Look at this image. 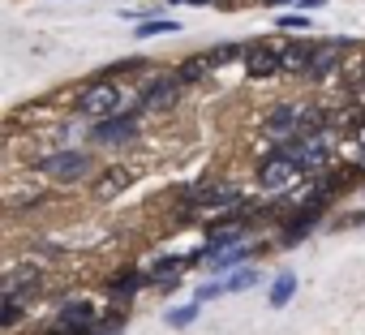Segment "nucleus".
I'll use <instances>...</instances> for the list:
<instances>
[{
    "mask_svg": "<svg viewBox=\"0 0 365 335\" xmlns=\"http://www.w3.org/2000/svg\"><path fill=\"white\" fill-rule=\"evenodd\" d=\"M78 112L82 116H91L95 125L99 120H108V116H116L120 112V86L103 73V78H95L91 86H82V95H78Z\"/></svg>",
    "mask_w": 365,
    "mask_h": 335,
    "instance_id": "obj_1",
    "label": "nucleus"
},
{
    "mask_svg": "<svg viewBox=\"0 0 365 335\" xmlns=\"http://www.w3.org/2000/svg\"><path fill=\"white\" fill-rule=\"evenodd\" d=\"M301 172H305V168H301L288 150H279V146H275V150L258 163V185L279 194V190H292V185L301 181Z\"/></svg>",
    "mask_w": 365,
    "mask_h": 335,
    "instance_id": "obj_2",
    "label": "nucleus"
},
{
    "mask_svg": "<svg viewBox=\"0 0 365 335\" xmlns=\"http://www.w3.org/2000/svg\"><path fill=\"white\" fill-rule=\"evenodd\" d=\"M39 172L43 177H52V181H82L86 172H91V155L86 150H56V155H48V159H39Z\"/></svg>",
    "mask_w": 365,
    "mask_h": 335,
    "instance_id": "obj_3",
    "label": "nucleus"
},
{
    "mask_svg": "<svg viewBox=\"0 0 365 335\" xmlns=\"http://www.w3.org/2000/svg\"><path fill=\"white\" fill-rule=\"evenodd\" d=\"M180 202L185 207H232V202H245L237 185H220V181H198V185H185L180 190Z\"/></svg>",
    "mask_w": 365,
    "mask_h": 335,
    "instance_id": "obj_4",
    "label": "nucleus"
},
{
    "mask_svg": "<svg viewBox=\"0 0 365 335\" xmlns=\"http://www.w3.org/2000/svg\"><path fill=\"white\" fill-rule=\"evenodd\" d=\"M245 73L250 78H275V73H284V43H250Z\"/></svg>",
    "mask_w": 365,
    "mask_h": 335,
    "instance_id": "obj_5",
    "label": "nucleus"
},
{
    "mask_svg": "<svg viewBox=\"0 0 365 335\" xmlns=\"http://www.w3.org/2000/svg\"><path fill=\"white\" fill-rule=\"evenodd\" d=\"M176 91H180V78H176V73H168V78H150V82H146V91L138 95L133 112H155V108H168V103L176 99Z\"/></svg>",
    "mask_w": 365,
    "mask_h": 335,
    "instance_id": "obj_6",
    "label": "nucleus"
},
{
    "mask_svg": "<svg viewBox=\"0 0 365 335\" xmlns=\"http://www.w3.org/2000/svg\"><path fill=\"white\" fill-rule=\"evenodd\" d=\"M91 138H95V142H103V146H112V142H129V138H138V112H116V116H108V120H99V125L91 129Z\"/></svg>",
    "mask_w": 365,
    "mask_h": 335,
    "instance_id": "obj_7",
    "label": "nucleus"
},
{
    "mask_svg": "<svg viewBox=\"0 0 365 335\" xmlns=\"http://www.w3.org/2000/svg\"><path fill=\"white\" fill-rule=\"evenodd\" d=\"M344 56H348V39H327V43H318L314 65H309V73H305V78H309V82H327Z\"/></svg>",
    "mask_w": 365,
    "mask_h": 335,
    "instance_id": "obj_8",
    "label": "nucleus"
},
{
    "mask_svg": "<svg viewBox=\"0 0 365 335\" xmlns=\"http://www.w3.org/2000/svg\"><path fill=\"white\" fill-rule=\"evenodd\" d=\"M262 129L275 133V138L297 142V133H301V108H292V103H275V108L262 116Z\"/></svg>",
    "mask_w": 365,
    "mask_h": 335,
    "instance_id": "obj_9",
    "label": "nucleus"
},
{
    "mask_svg": "<svg viewBox=\"0 0 365 335\" xmlns=\"http://www.w3.org/2000/svg\"><path fill=\"white\" fill-rule=\"evenodd\" d=\"M39 288H43V271H39L35 262H22V267H14V271L5 275V297L26 301V297H35Z\"/></svg>",
    "mask_w": 365,
    "mask_h": 335,
    "instance_id": "obj_10",
    "label": "nucleus"
},
{
    "mask_svg": "<svg viewBox=\"0 0 365 335\" xmlns=\"http://www.w3.org/2000/svg\"><path fill=\"white\" fill-rule=\"evenodd\" d=\"M129 185H133V168H125V163H112V168H103V177H99L95 194H99V198H116V194H125Z\"/></svg>",
    "mask_w": 365,
    "mask_h": 335,
    "instance_id": "obj_11",
    "label": "nucleus"
},
{
    "mask_svg": "<svg viewBox=\"0 0 365 335\" xmlns=\"http://www.w3.org/2000/svg\"><path fill=\"white\" fill-rule=\"evenodd\" d=\"M185 267H194V258H159L146 275H150L155 288H176V279L185 275Z\"/></svg>",
    "mask_w": 365,
    "mask_h": 335,
    "instance_id": "obj_12",
    "label": "nucleus"
},
{
    "mask_svg": "<svg viewBox=\"0 0 365 335\" xmlns=\"http://www.w3.org/2000/svg\"><path fill=\"white\" fill-rule=\"evenodd\" d=\"M314 52H318V43H309V39H301V43H284V73H309Z\"/></svg>",
    "mask_w": 365,
    "mask_h": 335,
    "instance_id": "obj_13",
    "label": "nucleus"
},
{
    "mask_svg": "<svg viewBox=\"0 0 365 335\" xmlns=\"http://www.w3.org/2000/svg\"><path fill=\"white\" fill-rule=\"evenodd\" d=\"M211 69H215L211 52H198V56H190L185 65L176 69V78H180V86H190V82H202V78H211Z\"/></svg>",
    "mask_w": 365,
    "mask_h": 335,
    "instance_id": "obj_14",
    "label": "nucleus"
},
{
    "mask_svg": "<svg viewBox=\"0 0 365 335\" xmlns=\"http://www.w3.org/2000/svg\"><path fill=\"white\" fill-rule=\"evenodd\" d=\"M250 254H254V249H250L245 241H237V245H224V249H211V254H207V262H211L215 271H228V267H237V262H245Z\"/></svg>",
    "mask_w": 365,
    "mask_h": 335,
    "instance_id": "obj_15",
    "label": "nucleus"
},
{
    "mask_svg": "<svg viewBox=\"0 0 365 335\" xmlns=\"http://www.w3.org/2000/svg\"><path fill=\"white\" fill-rule=\"evenodd\" d=\"M146 284H150V275H146V271H120V275L108 284V292H112L116 301H125V297H133V292H138V288H146Z\"/></svg>",
    "mask_w": 365,
    "mask_h": 335,
    "instance_id": "obj_16",
    "label": "nucleus"
},
{
    "mask_svg": "<svg viewBox=\"0 0 365 335\" xmlns=\"http://www.w3.org/2000/svg\"><path fill=\"white\" fill-rule=\"evenodd\" d=\"M292 292H297V275H292V271H279L275 284H271V297H267L271 309H284V305L292 301Z\"/></svg>",
    "mask_w": 365,
    "mask_h": 335,
    "instance_id": "obj_17",
    "label": "nucleus"
},
{
    "mask_svg": "<svg viewBox=\"0 0 365 335\" xmlns=\"http://www.w3.org/2000/svg\"><path fill=\"white\" fill-rule=\"evenodd\" d=\"M318 211H322V207H314V202H309L305 211H297V220H288V224H284V237H288V241L305 237V232H309V228L318 224Z\"/></svg>",
    "mask_w": 365,
    "mask_h": 335,
    "instance_id": "obj_18",
    "label": "nucleus"
},
{
    "mask_svg": "<svg viewBox=\"0 0 365 335\" xmlns=\"http://www.w3.org/2000/svg\"><path fill=\"white\" fill-rule=\"evenodd\" d=\"M241 56H250V48H241V43H220V48H211L215 69H220V65H228V61H241Z\"/></svg>",
    "mask_w": 365,
    "mask_h": 335,
    "instance_id": "obj_19",
    "label": "nucleus"
},
{
    "mask_svg": "<svg viewBox=\"0 0 365 335\" xmlns=\"http://www.w3.org/2000/svg\"><path fill=\"white\" fill-rule=\"evenodd\" d=\"M18 322H22V301L5 297V305H0V326H18Z\"/></svg>",
    "mask_w": 365,
    "mask_h": 335,
    "instance_id": "obj_20",
    "label": "nucleus"
},
{
    "mask_svg": "<svg viewBox=\"0 0 365 335\" xmlns=\"http://www.w3.org/2000/svg\"><path fill=\"white\" fill-rule=\"evenodd\" d=\"M254 279H258V275H254V271L245 267V271H232V275L224 279V288H228V292H245V288H250Z\"/></svg>",
    "mask_w": 365,
    "mask_h": 335,
    "instance_id": "obj_21",
    "label": "nucleus"
},
{
    "mask_svg": "<svg viewBox=\"0 0 365 335\" xmlns=\"http://www.w3.org/2000/svg\"><path fill=\"white\" fill-rule=\"evenodd\" d=\"M138 35H142V39H150V35H176V22H163V18H159V22H142Z\"/></svg>",
    "mask_w": 365,
    "mask_h": 335,
    "instance_id": "obj_22",
    "label": "nucleus"
},
{
    "mask_svg": "<svg viewBox=\"0 0 365 335\" xmlns=\"http://www.w3.org/2000/svg\"><path fill=\"white\" fill-rule=\"evenodd\" d=\"M194 318H198V301L185 305V309H172V314H168V326H190Z\"/></svg>",
    "mask_w": 365,
    "mask_h": 335,
    "instance_id": "obj_23",
    "label": "nucleus"
},
{
    "mask_svg": "<svg viewBox=\"0 0 365 335\" xmlns=\"http://www.w3.org/2000/svg\"><path fill=\"white\" fill-rule=\"evenodd\" d=\"M284 26H288V31H305L309 22H305V18H284Z\"/></svg>",
    "mask_w": 365,
    "mask_h": 335,
    "instance_id": "obj_24",
    "label": "nucleus"
},
{
    "mask_svg": "<svg viewBox=\"0 0 365 335\" xmlns=\"http://www.w3.org/2000/svg\"><path fill=\"white\" fill-rule=\"evenodd\" d=\"M297 5H301V9H314V5H322V0H297Z\"/></svg>",
    "mask_w": 365,
    "mask_h": 335,
    "instance_id": "obj_25",
    "label": "nucleus"
},
{
    "mask_svg": "<svg viewBox=\"0 0 365 335\" xmlns=\"http://www.w3.org/2000/svg\"><path fill=\"white\" fill-rule=\"evenodd\" d=\"M352 224H365V211H361V215H356V220H352Z\"/></svg>",
    "mask_w": 365,
    "mask_h": 335,
    "instance_id": "obj_26",
    "label": "nucleus"
},
{
    "mask_svg": "<svg viewBox=\"0 0 365 335\" xmlns=\"http://www.w3.org/2000/svg\"><path fill=\"white\" fill-rule=\"evenodd\" d=\"M172 5H180V0H172ZM194 5H207V0H194Z\"/></svg>",
    "mask_w": 365,
    "mask_h": 335,
    "instance_id": "obj_27",
    "label": "nucleus"
},
{
    "mask_svg": "<svg viewBox=\"0 0 365 335\" xmlns=\"http://www.w3.org/2000/svg\"><path fill=\"white\" fill-rule=\"evenodd\" d=\"M267 5H284V0H267Z\"/></svg>",
    "mask_w": 365,
    "mask_h": 335,
    "instance_id": "obj_28",
    "label": "nucleus"
}]
</instances>
